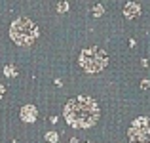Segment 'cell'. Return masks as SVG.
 <instances>
[{
  "instance_id": "obj_1",
  "label": "cell",
  "mask_w": 150,
  "mask_h": 143,
  "mask_svg": "<svg viewBox=\"0 0 150 143\" xmlns=\"http://www.w3.org/2000/svg\"><path fill=\"white\" fill-rule=\"evenodd\" d=\"M65 120L72 128H91L99 120V105L89 95H76L65 105Z\"/></svg>"
},
{
  "instance_id": "obj_11",
  "label": "cell",
  "mask_w": 150,
  "mask_h": 143,
  "mask_svg": "<svg viewBox=\"0 0 150 143\" xmlns=\"http://www.w3.org/2000/svg\"><path fill=\"white\" fill-rule=\"evenodd\" d=\"M141 88H143V90H146V88H150V80H148V78H144V80L141 82Z\"/></svg>"
},
{
  "instance_id": "obj_13",
  "label": "cell",
  "mask_w": 150,
  "mask_h": 143,
  "mask_svg": "<svg viewBox=\"0 0 150 143\" xmlns=\"http://www.w3.org/2000/svg\"><path fill=\"white\" fill-rule=\"evenodd\" d=\"M4 90H6V88H4V86L0 84V97H2V95H4Z\"/></svg>"
},
{
  "instance_id": "obj_9",
  "label": "cell",
  "mask_w": 150,
  "mask_h": 143,
  "mask_svg": "<svg viewBox=\"0 0 150 143\" xmlns=\"http://www.w3.org/2000/svg\"><path fill=\"white\" fill-rule=\"evenodd\" d=\"M46 139H48L50 143H57V141H59L57 132H48V134H46Z\"/></svg>"
},
{
  "instance_id": "obj_12",
  "label": "cell",
  "mask_w": 150,
  "mask_h": 143,
  "mask_svg": "<svg viewBox=\"0 0 150 143\" xmlns=\"http://www.w3.org/2000/svg\"><path fill=\"white\" fill-rule=\"evenodd\" d=\"M141 65H143V67H148V59H141Z\"/></svg>"
},
{
  "instance_id": "obj_15",
  "label": "cell",
  "mask_w": 150,
  "mask_h": 143,
  "mask_svg": "<svg viewBox=\"0 0 150 143\" xmlns=\"http://www.w3.org/2000/svg\"><path fill=\"white\" fill-rule=\"evenodd\" d=\"M13 143H19V141H13Z\"/></svg>"
},
{
  "instance_id": "obj_7",
  "label": "cell",
  "mask_w": 150,
  "mask_h": 143,
  "mask_svg": "<svg viewBox=\"0 0 150 143\" xmlns=\"http://www.w3.org/2000/svg\"><path fill=\"white\" fill-rule=\"evenodd\" d=\"M103 14H105V6H103V4H95V6L91 8V15L93 17H101Z\"/></svg>"
},
{
  "instance_id": "obj_10",
  "label": "cell",
  "mask_w": 150,
  "mask_h": 143,
  "mask_svg": "<svg viewBox=\"0 0 150 143\" xmlns=\"http://www.w3.org/2000/svg\"><path fill=\"white\" fill-rule=\"evenodd\" d=\"M67 10H69V4L67 2H59L57 4V11H67Z\"/></svg>"
},
{
  "instance_id": "obj_2",
  "label": "cell",
  "mask_w": 150,
  "mask_h": 143,
  "mask_svg": "<svg viewBox=\"0 0 150 143\" xmlns=\"http://www.w3.org/2000/svg\"><path fill=\"white\" fill-rule=\"evenodd\" d=\"M11 40L21 48H29L38 38V27L29 17H17L10 27Z\"/></svg>"
},
{
  "instance_id": "obj_14",
  "label": "cell",
  "mask_w": 150,
  "mask_h": 143,
  "mask_svg": "<svg viewBox=\"0 0 150 143\" xmlns=\"http://www.w3.org/2000/svg\"><path fill=\"white\" fill-rule=\"evenodd\" d=\"M86 143H93V141H86Z\"/></svg>"
},
{
  "instance_id": "obj_3",
  "label": "cell",
  "mask_w": 150,
  "mask_h": 143,
  "mask_svg": "<svg viewBox=\"0 0 150 143\" xmlns=\"http://www.w3.org/2000/svg\"><path fill=\"white\" fill-rule=\"evenodd\" d=\"M106 63H108V55L99 46L84 48L80 54V65L88 73H99V71H103L106 67Z\"/></svg>"
},
{
  "instance_id": "obj_6",
  "label": "cell",
  "mask_w": 150,
  "mask_h": 143,
  "mask_svg": "<svg viewBox=\"0 0 150 143\" xmlns=\"http://www.w3.org/2000/svg\"><path fill=\"white\" fill-rule=\"evenodd\" d=\"M139 14H141V6L137 2H127L125 4V8H124V15L125 17L133 19V17H139Z\"/></svg>"
},
{
  "instance_id": "obj_5",
  "label": "cell",
  "mask_w": 150,
  "mask_h": 143,
  "mask_svg": "<svg viewBox=\"0 0 150 143\" xmlns=\"http://www.w3.org/2000/svg\"><path fill=\"white\" fill-rule=\"evenodd\" d=\"M36 117H38V111H36V107H34V105H25L21 109V120L27 122V124L34 122V120H36Z\"/></svg>"
},
{
  "instance_id": "obj_8",
  "label": "cell",
  "mask_w": 150,
  "mask_h": 143,
  "mask_svg": "<svg viewBox=\"0 0 150 143\" xmlns=\"http://www.w3.org/2000/svg\"><path fill=\"white\" fill-rule=\"evenodd\" d=\"M4 74H6V77H17V67L15 65H6L4 67Z\"/></svg>"
},
{
  "instance_id": "obj_4",
  "label": "cell",
  "mask_w": 150,
  "mask_h": 143,
  "mask_svg": "<svg viewBox=\"0 0 150 143\" xmlns=\"http://www.w3.org/2000/svg\"><path fill=\"white\" fill-rule=\"evenodd\" d=\"M129 143H150V117H139L133 120L127 132Z\"/></svg>"
}]
</instances>
